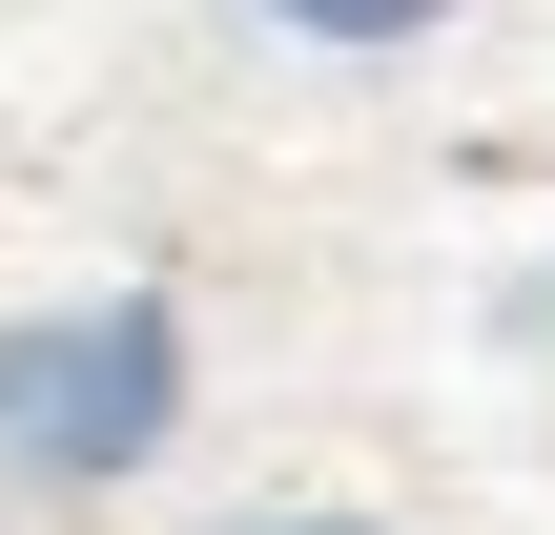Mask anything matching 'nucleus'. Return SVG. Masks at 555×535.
Here are the masks:
<instances>
[{"label": "nucleus", "instance_id": "f257e3e1", "mask_svg": "<svg viewBox=\"0 0 555 535\" xmlns=\"http://www.w3.org/2000/svg\"><path fill=\"white\" fill-rule=\"evenodd\" d=\"M185 392H206V351H185V309L165 289H41V309H0V495H144L165 454H185Z\"/></svg>", "mask_w": 555, "mask_h": 535}, {"label": "nucleus", "instance_id": "f03ea898", "mask_svg": "<svg viewBox=\"0 0 555 535\" xmlns=\"http://www.w3.org/2000/svg\"><path fill=\"white\" fill-rule=\"evenodd\" d=\"M268 41H309V62H391V41H433L453 0H247Z\"/></svg>", "mask_w": 555, "mask_h": 535}, {"label": "nucleus", "instance_id": "7ed1b4c3", "mask_svg": "<svg viewBox=\"0 0 555 535\" xmlns=\"http://www.w3.org/2000/svg\"><path fill=\"white\" fill-rule=\"evenodd\" d=\"M247 535H391V515H247Z\"/></svg>", "mask_w": 555, "mask_h": 535}]
</instances>
